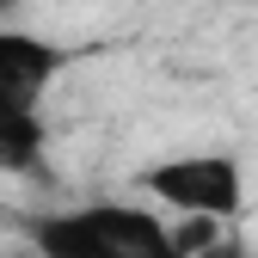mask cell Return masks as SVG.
Wrapping results in <instances>:
<instances>
[{
  "mask_svg": "<svg viewBox=\"0 0 258 258\" xmlns=\"http://www.w3.org/2000/svg\"><path fill=\"white\" fill-rule=\"evenodd\" d=\"M31 246L43 258H190L160 215L129 203H80V209L37 215Z\"/></svg>",
  "mask_w": 258,
  "mask_h": 258,
  "instance_id": "obj_1",
  "label": "cell"
},
{
  "mask_svg": "<svg viewBox=\"0 0 258 258\" xmlns=\"http://www.w3.org/2000/svg\"><path fill=\"white\" fill-rule=\"evenodd\" d=\"M148 197H160L166 209L190 215V221H234L246 209V172L234 154H172L154 160L142 172Z\"/></svg>",
  "mask_w": 258,
  "mask_h": 258,
  "instance_id": "obj_2",
  "label": "cell"
},
{
  "mask_svg": "<svg viewBox=\"0 0 258 258\" xmlns=\"http://www.w3.org/2000/svg\"><path fill=\"white\" fill-rule=\"evenodd\" d=\"M19 7H25V0H0V25H13V19H19Z\"/></svg>",
  "mask_w": 258,
  "mask_h": 258,
  "instance_id": "obj_5",
  "label": "cell"
},
{
  "mask_svg": "<svg viewBox=\"0 0 258 258\" xmlns=\"http://www.w3.org/2000/svg\"><path fill=\"white\" fill-rule=\"evenodd\" d=\"M68 49L43 31H19V25H0V123H31L43 117L49 92L68 68Z\"/></svg>",
  "mask_w": 258,
  "mask_h": 258,
  "instance_id": "obj_3",
  "label": "cell"
},
{
  "mask_svg": "<svg viewBox=\"0 0 258 258\" xmlns=\"http://www.w3.org/2000/svg\"><path fill=\"white\" fill-rule=\"evenodd\" d=\"M43 142H49L43 117H31V123H0V172H31V166L43 160Z\"/></svg>",
  "mask_w": 258,
  "mask_h": 258,
  "instance_id": "obj_4",
  "label": "cell"
}]
</instances>
